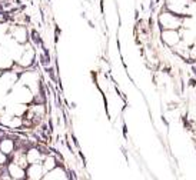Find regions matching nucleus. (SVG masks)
<instances>
[{
    "instance_id": "nucleus-1",
    "label": "nucleus",
    "mask_w": 196,
    "mask_h": 180,
    "mask_svg": "<svg viewBox=\"0 0 196 180\" xmlns=\"http://www.w3.org/2000/svg\"><path fill=\"white\" fill-rule=\"evenodd\" d=\"M33 36H35L33 39H35L36 42H39V37H37V33H36V32H33Z\"/></svg>"
}]
</instances>
